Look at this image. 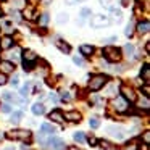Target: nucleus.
<instances>
[{"instance_id":"4be33fe9","label":"nucleus","mask_w":150,"mask_h":150,"mask_svg":"<svg viewBox=\"0 0 150 150\" xmlns=\"http://www.w3.org/2000/svg\"><path fill=\"white\" fill-rule=\"evenodd\" d=\"M66 21H68V15H65V13H58V15H57V23H58V24H65Z\"/></svg>"},{"instance_id":"b1692460","label":"nucleus","mask_w":150,"mask_h":150,"mask_svg":"<svg viewBox=\"0 0 150 150\" xmlns=\"http://www.w3.org/2000/svg\"><path fill=\"white\" fill-rule=\"evenodd\" d=\"M73 137H74V140H76L78 144H82V142L86 140V136H84V132H74V136H73Z\"/></svg>"},{"instance_id":"49530a36","label":"nucleus","mask_w":150,"mask_h":150,"mask_svg":"<svg viewBox=\"0 0 150 150\" xmlns=\"http://www.w3.org/2000/svg\"><path fill=\"white\" fill-rule=\"evenodd\" d=\"M0 140H2V134H0Z\"/></svg>"},{"instance_id":"ea45409f","label":"nucleus","mask_w":150,"mask_h":150,"mask_svg":"<svg viewBox=\"0 0 150 150\" xmlns=\"http://www.w3.org/2000/svg\"><path fill=\"white\" fill-rule=\"evenodd\" d=\"M5 82H7V76H5V74H2V73H0V86H4Z\"/></svg>"},{"instance_id":"e433bc0d","label":"nucleus","mask_w":150,"mask_h":150,"mask_svg":"<svg viewBox=\"0 0 150 150\" xmlns=\"http://www.w3.org/2000/svg\"><path fill=\"white\" fill-rule=\"evenodd\" d=\"M62 100H65V102H69V100H71V97H69L68 92H62Z\"/></svg>"},{"instance_id":"393cba45","label":"nucleus","mask_w":150,"mask_h":150,"mask_svg":"<svg viewBox=\"0 0 150 150\" xmlns=\"http://www.w3.org/2000/svg\"><path fill=\"white\" fill-rule=\"evenodd\" d=\"M89 124H91V127L97 129V127L100 126V120H98V118H91V120H89Z\"/></svg>"},{"instance_id":"c756f323","label":"nucleus","mask_w":150,"mask_h":150,"mask_svg":"<svg viewBox=\"0 0 150 150\" xmlns=\"http://www.w3.org/2000/svg\"><path fill=\"white\" fill-rule=\"evenodd\" d=\"M23 68L26 69V71H31V69L34 68V62H26V60H24V63H23Z\"/></svg>"},{"instance_id":"7c9ffc66","label":"nucleus","mask_w":150,"mask_h":150,"mask_svg":"<svg viewBox=\"0 0 150 150\" xmlns=\"http://www.w3.org/2000/svg\"><path fill=\"white\" fill-rule=\"evenodd\" d=\"M73 62H74L78 66H82V65H84V62H82V58H81V57H78V55H74V57H73Z\"/></svg>"},{"instance_id":"412c9836","label":"nucleus","mask_w":150,"mask_h":150,"mask_svg":"<svg viewBox=\"0 0 150 150\" xmlns=\"http://www.w3.org/2000/svg\"><path fill=\"white\" fill-rule=\"evenodd\" d=\"M97 145H100L102 149L108 150V149H113V144H110L108 140H97Z\"/></svg>"},{"instance_id":"0eeeda50","label":"nucleus","mask_w":150,"mask_h":150,"mask_svg":"<svg viewBox=\"0 0 150 150\" xmlns=\"http://www.w3.org/2000/svg\"><path fill=\"white\" fill-rule=\"evenodd\" d=\"M49 145L52 147L53 150H66V144L63 142L62 139H58V137H52V139L49 140Z\"/></svg>"},{"instance_id":"4c0bfd02","label":"nucleus","mask_w":150,"mask_h":150,"mask_svg":"<svg viewBox=\"0 0 150 150\" xmlns=\"http://www.w3.org/2000/svg\"><path fill=\"white\" fill-rule=\"evenodd\" d=\"M142 91H144V95H145V97H149V94H150V87H149V86H144Z\"/></svg>"},{"instance_id":"79ce46f5","label":"nucleus","mask_w":150,"mask_h":150,"mask_svg":"<svg viewBox=\"0 0 150 150\" xmlns=\"http://www.w3.org/2000/svg\"><path fill=\"white\" fill-rule=\"evenodd\" d=\"M115 40H116V36H110V37L107 39V42L110 44V42H115Z\"/></svg>"},{"instance_id":"5701e85b","label":"nucleus","mask_w":150,"mask_h":150,"mask_svg":"<svg viewBox=\"0 0 150 150\" xmlns=\"http://www.w3.org/2000/svg\"><path fill=\"white\" fill-rule=\"evenodd\" d=\"M21 118H23V113H21V111H15V113L11 115V123H20Z\"/></svg>"},{"instance_id":"58836bf2","label":"nucleus","mask_w":150,"mask_h":150,"mask_svg":"<svg viewBox=\"0 0 150 150\" xmlns=\"http://www.w3.org/2000/svg\"><path fill=\"white\" fill-rule=\"evenodd\" d=\"M87 142L91 144V145H97V139H95V137H92V136L87 139Z\"/></svg>"},{"instance_id":"c85d7f7f","label":"nucleus","mask_w":150,"mask_h":150,"mask_svg":"<svg viewBox=\"0 0 150 150\" xmlns=\"http://www.w3.org/2000/svg\"><path fill=\"white\" fill-rule=\"evenodd\" d=\"M29 87H31V84H29V82H26V84L23 86V89L20 91V94L21 95H28V94H29Z\"/></svg>"},{"instance_id":"20e7f679","label":"nucleus","mask_w":150,"mask_h":150,"mask_svg":"<svg viewBox=\"0 0 150 150\" xmlns=\"http://www.w3.org/2000/svg\"><path fill=\"white\" fill-rule=\"evenodd\" d=\"M111 105H113V108L118 111V113H124V111H127V108H129V102H127L126 98H123V97H116L113 102H111Z\"/></svg>"},{"instance_id":"bb28decb","label":"nucleus","mask_w":150,"mask_h":150,"mask_svg":"<svg viewBox=\"0 0 150 150\" xmlns=\"http://www.w3.org/2000/svg\"><path fill=\"white\" fill-rule=\"evenodd\" d=\"M108 132L113 134L115 137H118V139H121V137H123V132H121V131H118V129H113V127H110V129H108Z\"/></svg>"},{"instance_id":"f3484780","label":"nucleus","mask_w":150,"mask_h":150,"mask_svg":"<svg viewBox=\"0 0 150 150\" xmlns=\"http://www.w3.org/2000/svg\"><path fill=\"white\" fill-rule=\"evenodd\" d=\"M40 131H42V134H55V127L50 123H44L42 127H40Z\"/></svg>"},{"instance_id":"9d476101","label":"nucleus","mask_w":150,"mask_h":150,"mask_svg":"<svg viewBox=\"0 0 150 150\" xmlns=\"http://www.w3.org/2000/svg\"><path fill=\"white\" fill-rule=\"evenodd\" d=\"M0 47L2 50H8L10 47H13V37L11 36H4L0 39Z\"/></svg>"},{"instance_id":"f704fd0d","label":"nucleus","mask_w":150,"mask_h":150,"mask_svg":"<svg viewBox=\"0 0 150 150\" xmlns=\"http://www.w3.org/2000/svg\"><path fill=\"white\" fill-rule=\"evenodd\" d=\"M2 111H4V113H10V111H11V107H10L8 103H4V105H2Z\"/></svg>"},{"instance_id":"a211bd4d","label":"nucleus","mask_w":150,"mask_h":150,"mask_svg":"<svg viewBox=\"0 0 150 150\" xmlns=\"http://www.w3.org/2000/svg\"><path fill=\"white\" fill-rule=\"evenodd\" d=\"M44 111H45V107H44L42 103H34L33 105V113L34 115L40 116V115H44Z\"/></svg>"},{"instance_id":"ddd939ff","label":"nucleus","mask_w":150,"mask_h":150,"mask_svg":"<svg viewBox=\"0 0 150 150\" xmlns=\"http://www.w3.org/2000/svg\"><path fill=\"white\" fill-rule=\"evenodd\" d=\"M140 76H142V79L145 82L150 81V65H149V63H145V65H144L142 71H140Z\"/></svg>"},{"instance_id":"6e6552de","label":"nucleus","mask_w":150,"mask_h":150,"mask_svg":"<svg viewBox=\"0 0 150 150\" xmlns=\"http://www.w3.org/2000/svg\"><path fill=\"white\" fill-rule=\"evenodd\" d=\"M105 23H107V16H103V15H94L92 20H91V24L94 28H100V26H103Z\"/></svg>"},{"instance_id":"c9c22d12","label":"nucleus","mask_w":150,"mask_h":150,"mask_svg":"<svg viewBox=\"0 0 150 150\" xmlns=\"http://www.w3.org/2000/svg\"><path fill=\"white\" fill-rule=\"evenodd\" d=\"M144 142L145 144L150 142V131H145V132H144Z\"/></svg>"},{"instance_id":"473e14b6","label":"nucleus","mask_w":150,"mask_h":150,"mask_svg":"<svg viewBox=\"0 0 150 150\" xmlns=\"http://www.w3.org/2000/svg\"><path fill=\"white\" fill-rule=\"evenodd\" d=\"M132 31H134V26H132V24H127L126 29H124V34H126V36H131V34H132Z\"/></svg>"},{"instance_id":"a878e982","label":"nucleus","mask_w":150,"mask_h":150,"mask_svg":"<svg viewBox=\"0 0 150 150\" xmlns=\"http://www.w3.org/2000/svg\"><path fill=\"white\" fill-rule=\"evenodd\" d=\"M47 23H49V15H47V13H44L42 16L39 18V24H40V26H45Z\"/></svg>"},{"instance_id":"72a5a7b5","label":"nucleus","mask_w":150,"mask_h":150,"mask_svg":"<svg viewBox=\"0 0 150 150\" xmlns=\"http://www.w3.org/2000/svg\"><path fill=\"white\" fill-rule=\"evenodd\" d=\"M24 16H26L28 20H31V18H34V13H33V10H31V8H28V10H24Z\"/></svg>"},{"instance_id":"f8f14e48","label":"nucleus","mask_w":150,"mask_h":150,"mask_svg":"<svg viewBox=\"0 0 150 150\" xmlns=\"http://www.w3.org/2000/svg\"><path fill=\"white\" fill-rule=\"evenodd\" d=\"M23 57H24L26 62H36V60H37V53L34 52V50H24Z\"/></svg>"},{"instance_id":"dca6fc26","label":"nucleus","mask_w":150,"mask_h":150,"mask_svg":"<svg viewBox=\"0 0 150 150\" xmlns=\"http://www.w3.org/2000/svg\"><path fill=\"white\" fill-rule=\"evenodd\" d=\"M57 47H58L60 52H63V53H69V52H71V47H69L66 42H63V40H57Z\"/></svg>"},{"instance_id":"a18cd8bd","label":"nucleus","mask_w":150,"mask_h":150,"mask_svg":"<svg viewBox=\"0 0 150 150\" xmlns=\"http://www.w3.org/2000/svg\"><path fill=\"white\" fill-rule=\"evenodd\" d=\"M0 16H2V8H0Z\"/></svg>"},{"instance_id":"cd10ccee","label":"nucleus","mask_w":150,"mask_h":150,"mask_svg":"<svg viewBox=\"0 0 150 150\" xmlns=\"http://www.w3.org/2000/svg\"><path fill=\"white\" fill-rule=\"evenodd\" d=\"M100 4L103 5L105 8H111V7H113V4H115V0H100Z\"/></svg>"},{"instance_id":"39448f33","label":"nucleus","mask_w":150,"mask_h":150,"mask_svg":"<svg viewBox=\"0 0 150 150\" xmlns=\"http://www.w3.org/2000/svg\"><path fill=\"white\" fill-rule=\"evenodd\" d=\"M121 95H123V98H126L127 102H136L137 100V94L136 91H134L132 87H129V86H121Z\"/></svg>"},{"instance_id":"4468645a","label":"nucleus","mask_w":150,"mask_h":150,"mask_svg":"<svg viewBox=\"0 0 150 150\" xmlns=\"http://www.w3.org/2000/svg\"><path fill=\"white\" fill-rule=\"evenodd\" d=\"M79 50H81V53H82V55H86V57H91L92 53H94V47L87 45V44H82V45L79 47Z\"/></svg>"},{"instance_id":"9b49d317","label":"nucleus","mask_w":150,"mask_h":150,"mask_svg":"<svg viewBox=\"0 0 150 150\" xmlns=\"http://www.w3.org/2000/svg\"><path fill=\"white\" fill-rule=\"evenodd\" d=\"M65 118L68 121H71V123H79V121H81V113H79V111H68V113L65 115Z\"/></svg>"},{"instance_id":"f257e3e1","label":"nucleus","mask_w":150,"mask_h":150,"mask_svg":"<svg viewBox=\"0 0 150 150\" xmlns=\"http://www.w3.org/2000/svg\"><path fill=\"white\" fill-rule=\"evenodd\" d=\"M107 81H108V76H105V74H94L91 79H89V91H92V92L100 91V89L107 84Z\"/></svg>"},{"instance_id":"aec40b11","label":"nucleus","mask_w":150,"mask_h":150,"mask_svg":"<svg viewBox=\"0 0 150 150\" xmlns=\"http://www.w3.org/2000/svg\"><path fill=\"white\" fill-rule=\"evenodd\" d=\"M123 52L126 53L127 57H132V55H134V47L131 45V44H126V45L123 47Z\"/></svg>"},{"instance_id":"2eb2a0df","label":"nucleus","mask_w":150,"mask_h":150,"mask_svg":"<svg viewBox=\"0 0 150 150\" xmlns=\"http://www.w3.org/2000/svg\"><path fill=\"white\" fill-rule=\"evenodd\" d=\"M149 29H150L149 21H140V23L137 24V31H139L140 34H147V33H149Z\"/></svg>"},{"instance_id":"2f4dec72","label":"nucleus","mask_w":150,"mask_h":150,"mask_svg":"<svg viewBox=\"0 0 150 150\" xmlns=\"http://www.w3.org/2000/svg\"><path fill=\"white\" fill-rule=\"evenodd\" d=\"M87 16H91V10H89V8H82L81 10V18H87Z\"/></svg>"},{"instance_id":"a19ab883","label":"nucleus","mask_w":150,"mask_h":150,"mask_svg":"<svg viewBox=\"0 0 150 150\" xmlns=\"http://www.w3.org/2000/svg\"><path fill=\"white\" fill-rule=\"evenodd\" d=\"M78 2H81V0H66V5H74Z\"/></svg>"},{"instance_id":"c03bdc74","label":"nucleus","mask_w":150,"mask_h":150,"mask_svg":"<svg viewBox=\"0 0 150 150\" xmlns=\"http://www.w3.org/2000/svg\"><path fill=\"white\" fill-rule=\"evenodd\" d=\"M50 100H53V102H57V95H53V94H50Z\"/></svg>"},{"instance_id":"f03ea898","label":"nucleus","mask_w":150,"mask_h":150,"mask_svg":"<svg viewBox=\"0 0 150 150\" xmlns=\"http://www.w3.org/2000/svg\"><path fill=\"white\" fill-rule=\"evenodd\" d=\"M5 136H7V139H10V140H29L31 139V131H28V129H13V131H8Z\"/></svg>"},{"instance_id":"423d86ee","label":"nucleus","mask_w":150,"mask_h":150,"mask_svg":"<svg viewBox=\"0 0 150 150\" xmlns=\"http://www.w3.org/2000/svg\"><path fill=\"white\" fill-rule=\"evenodd\" d=\"M15 71V63L8 62V60H4L0 62V73L2 74H10V73Z\"/></svg>"},{"instance_id":"1a4fd4ad","label":"nucleus","mask_w":150,"mask_h":150,"mask_svg":"<svg viewBox=\"0 0 150 150\" xmlns=\"http://www.w3.org/2000/svg\"><path fill=\"white\" fill-rule=\"evenodd\" d=\"M49 118H50L52 121H55V123H63V121H65V115H63V111H60V110L50 111Z\"/></svg>"},{"instance_id":"7ed1b4c3","label":"nucleus","mask_w":150,"mask_h":150,"mask_svg":"<svg viewBox=\"0 0 150 150\" xmlns=\"http://www.w3.org/2000/svg\"><path fill=\"white\" fill-rule=\"evenodd\" d=\"M103 55L108 62L111 63H116L121 60V49H116V47H107L103 49Z\"/></svg>"},{"instance_id":"37998d69","label":"nucleus","mask_w":150,"mask_h":150,"mask_svg":"<svg viewBox=\"0 0 150 150\" xmlns=\"http://www.w3.org/2000/svg\"><path fill=\"white\" fill-rule=\"evenodd\" d=\"M11 84H13V86H16V84H18V78H16V76H15V78L11 79Z\"/></svg>"},{"instance_id":"6ab92c4d","label":"nucleus","mask_w":150,"mask_h":150,"mask_svg":"<svg viewBox=\"0 0 150 150\" xmlns=\"http://www.w3.org/2000/svg\"><path fill=\"white\" fill-rule=\"evenodd\" d=\"M124 150H139V145H137V140H129L127 144H124L123 147Z\"/></svg>"}]
</instances>
